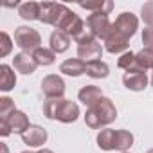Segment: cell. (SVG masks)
Listing matches in <instances>:
<instances>
[{
    "label": "cell",
    "mask_w": 153,
    "mask_h": 153,
    "mask_svg": "<svg viewBox=\"0 0 153 153\" xmlns=\"http://www.w3.org/2000/svg\"><path fill=\"white\" fill-rule=\"evenodd\" d=\"M149 68L153 70V52L142 49V51H139V52L135 54L133 67H131L130 72H144V74H146V70H149Z\"/></svg>",
    "instance_id": "obj_16"
},
{
    "label": "cell",
    "mask_w": 153,
    "mask_h": 153,
    "mask_svg": "<svg viewBox=\"0 0 153 153\" xmlns=\"http://www.w3.org/2000/svg\"><path fill=\"white\" fill-rule=\"evenodd\" d=\"M59 72L70 78H78L81 74H87V63L79 58H72V59H65L59 65Z\"/></svg>",
    "instance_id": "obj_14"
},
{
    "label": "cell",
    "mask_w": 153,
    "mask_h": 153,
    "mask_svg": "<svg viewBox=\"0 0 153 153\" xmlns=\"http://www.w3.org/2000/svg\"><path fill=\"white\" fill-rule=\"evenodd\" d=\"M0 146H2V153H9V149H7V146L2 142V144H0Z\"/></svg>",
    "instance_id": "obj_32"
},
{
    "label": "cell",
    "mask_w": 153,
    "mask_h": 153,
    "mask_svg": "<svg viewBox=\"0 0 153 153\" xmlns=\"http://www.w3.org/2000/svg\"><path fill=\"white\" fill-rule=\"evenodd\" d=\"M15 110L16 108L11 97H0V119H7Z\"/></svg>",
    "instance_id": "obj_26"
},
{
    "label": "cell",
    "mask_w": 153,
    "mask_h": 153,
    "mask_svg": "<svg viewBox=\"0 0 153 153\" xmlns=\"http://www.w3.org/2000/svg\"><path fill=\"white\" fill-rule=\"evenodd\" d=\"M11 49H13V42H11L9 34L6 31H2L0 33V58H6L11 52Z\"/></svg>",
    "instance_id": "obj_27"
},
{
    "label": "cell",
    "mask_w": 153,
    "mask_h": 153,
    "mask_svg": "<svg viewBox=\"0 0 153 153\" xmlns=\"http://www.w3.org/2000/svg\"><path fill=\"white\" fill-rule=\"evenodd\" d=\"M101 97H105V96H103L101 88L96 87V85H87V87H83V88L78 92V99H79L83 105H87L88 108L94 106Z\"/></svg>",
    "instance_id": "obj_15"
},
{
    "label": "cell",
    "mask_w": 153,
    "mask_h": 153,
    "mask_svg": "<svg viewBox=\"0 0 153 153\" xmlns=\"http://www.w3.org/2000/svg\"><path fill=\"white\" fill-rule=\"evenodd\" d=\"M87 27L92 31V34L96 38H101L103 42L106 40V36L112 31V24H110L106 13H90L87 16Z\"/></svg>",
    "instance_id": "obj_6"
},
{
    "label": "cell",
    "mask_w": 153,
    "mask_h": 153,
    "mask_svg": "<svg viewBox=\"0 0 153 153\" xmlns=\"http://www.w3.org/2000/svg\"><path fill=\"white\" fill-rule=\"evenodd\" d=\"M123 83L131 92H142L148 87V76L144 72H124Z\"/></svg>",
    "instance_id": "obj_12"
},
{
    "label": "cell",
    "mask_w": 153,
    "mask_h": 153,
    "mask_svg": "<svg viewBox=\"0 0 153 153\" xmlns=\"http://www.w3.org/2000/svg\"><path fill=\"white\" fill-rule=\"evenodd\" d=\"M117 119V108L108 97H101L94 106H90L85 114V123L92 130H99L103 126H108Z\"/></svg>",
    "instance_id": "obj_1"
},
{
    "label": "cell",
    "mask_w": 153,
    "mask_h": 153,
    "mask_svg": "<svg viewBox=\"0 0 153 153\" xmlns=\"http://www.w3.org/2000/svg\"><path fill=\"white\" fill-rule=\"evenodd\" d=\"M78 117H79V106L74 101H68L63 97H59L56 101V112H54L52 121H59V123L68 124V123H74Z\"/></svg>",
    "instance_id": "obj_7"
},
{
    "label": "cell",
    "mask_w": 153,
    "mask_h": 153,
    "mask_svg": "<svg viewBox=\"0 0 153 153\" xmlns=\"http://www.w3.org/2000/svg\"><path fill=\"white\" fill-rule=\"evenodd\" d=\"M18 15L24 20H40V4L38 2H24L18 7Z\"/></svg>",
    "instance_id": "obj_21"
},
{
    "label": "cell",
    "mask_w": 153,
    "mask_h": 153,
    "mask_svg": "<svg viewBox=\"0 0 153 153\" xmlns=\"http://www.w3.org/2000/svg\"><path fill=\"white\" fill-rule=\"evenodd\" d=\"M6 121H7V124L11 126V131H13V133H20V135L31 126V124H29V117H27L24 112H20V110H15Z\"/></svg>",
    "instance_id": "obj_17"
},
{
    "label": "cell",
    "mask_w": 153,
    "mask_h": 153,
    "mask_svg": "<svg viewBox=\"0 0 153 153\" xmlns=\"http://www.w3.org/2000/svg\"><path fill=\"white\" fill-rule=\"evenodd\" d=\"M68 13V7L63 4H56V2H42L40 4V22L49 24L58 27L61 18Z\"/></svg>",
    "instance_id": "obj_4"
},
{
    "label": "cell",
    "mask_w": 153,
    "mask_h": 153,
    "mask_svg": "<svg viewBox=\"0 0 153 153\" xmlns=\"http://www.w3.org/2000/svg\"><path fill=\"white\" fill-rule=\"evenodd\" d=\"M146 153H153V148H151V149H148V151H146Z\"/></svg>",
    "instance_id": "obj_34"
},
{
    "label": "cell",
    "mask_w": 153,
    "mask_h": 153,
    "mask_svg": "<svg viewBox=\"0 0 153 153\" xmlns=\"http://www.w3.org/2000/svg\"><path fill=\"white\" fill-rule=\"evenodd\" d=\"M22 140L24 144H27L29 148H38L42 144L47 142V130H43L42 126L31 124L24 133H22Z\"/></svg>",
    "instance_id": "obj_10"
},
{
    "label": "cell",
    "mask_w": 153,
    "mask_h": 153,
    "mask_svg": "<svg viewBox=\"0 0 153 153\" xmlns=\"http://www.w3.org/2000/svg\"><path fill=\"white\" fill-rule=\"evenodd\" d=\"M123 153H128V151H123Z\"/></svg>",
    "instance_id": "obj_37"
},
{
    "label": "cell",
    "mask_w": 153,
    "mask_h": 153,
    "mask_svg": "<svg viewBox=\"0 0 153 153\" xmlns=\"http://www.w3.org/2000/svg\"><path fill=\"white\" fill-rule=\"evenodd\" d=\"M133 59H135V54H133V52H124V54L119 58L117 67L123 68V70H126V72H130L131 67H133Z\"/></svg>",
    "instance_id": "obj_28"
},
{
    "label": "cell",
    "mask_w": 153,
    "mask_h": 153,
    "mask_svg": "<svg viewBox=\"0 0 153 153\" xmlns=\"http://www.w3.org/2000/svg\"><path fill=\"white\" fill-rule=\"evenodd\" d=\"M151 85H153V74H151Z\"/></svg>",
    "instance_id": "obj_35"
},
{
    "label": "cell",
    "mask_w": 153,
    "mask_h": 153,
    "mask_svg": "<svg viewBox=\"0 0 153 153\" xmlns=\"http://www.w3.org/2000/svg\"><path fill=\"white\" fill-rule=\"evenodd\" d=\"M103 54V47L97 42V38L92 34V31L87 27V31L79 36L78 40V56L79 59H83L85 63L88 61H97Z\"/></svg>",
    "instance_id": "obj_2"
},
{
    "label": "cell",
    "mask_w": 153,
    "mask_h": 153,
    "mask_svg": "<svg viewBox=\"0 0 153 153\" xmlns=\"http://www.w3.org/2000/svg\"><path fill=\"white\" fill-rule=\"evenodd\" d=\"M128 42H130V40H126L124 36H121L119 33H115V31L112 29L110 34H108L106 40H105V49H106L108 52H112V54L128 52V47H130Z\"/></svg>",
    "instance_id": "obj_13"
},
{
    "label": "cell",
    "mask_w": 153,
    "mask_h": 153,
    "mask_svg": "<svg viewBox=\"0 0 153 153\" xmlns=\"http://www.w3.org/2000/svg\"><path fill=\"white\" fill-rule=\"evenodd\" d=\"M22 153H33V151H22Z\"/></svg>",
    "instance_id": "obj_36"
},
{
    "label": "cell",
    "mask_w": 153,
    "mask_h": 153,
    "mask_svg": "<svg viewBox=\"0 0 153 153\" xmlns=\"http://www.w3.org/2000/svg\"><path fill=\"white\" fill-rule=\"evenodd\" d=\"M42 92L47 99H59L65 94V81L56 74H49L42 79Z\"/></svg>",
    "instance_id": "obj_9"
},
{
    "label": "cell",
    "mask_w": 153,
    "mask_h": 153,
    "mask_svg": "<svg viewBox=\"0 0 153 153\" xmlns=\"http://www.w3.org/2000/svg\"><path fill=\"white\" fill-rule=\"evenodd\" d=\"M114 139H115V130H110V128H105L97 133L96 140H97V146L103 149V151H112L114 149Z\"/></svg>",
    "instance_id": "obj_23"
},
{
    "label": "cell",
    "mask_w": 153,
    "mask_h": 153,
    "mask_svg": "<svg viewBox=\"0 0 153 153\" xmlns=\"http://www.w3.org/2000/svg\"><path fill=\"white\" fill-rule=\"evenodd\" d=\"M15 43L24 51V52H34L40 49V43H42V36L36 29L33 27H27V25H22L15 31Z\"/></svg>",
    "instance_id": "obj_3"
},
{
    "label": "cell",
    "mask_w": 153,
    "mask_h": 153,
    "mask_svg": "<svg viewBox=\"0 0 153 153\" xmlns=\"http://www.w3.org/2000/svg\"><path fill=\"white\" fill-rule=\"evenodd\" d=\"M108 74H110V67L105 61L97 59V61H88L87 63V76H90V78L105 79V78H108Z\"/></svg>",
    "instance_id": "obj_20"
},
{
    "label": "cell",
    "mask_w": 153,
    "mask_h": 153,
    "mask_svg": "<svg viewBox=\"0 0 153 153\" xmlns=\"http://www.w3.org/2000/svg\"><path fill=\"white\" fill-rule=\"evenodd\" d=\"M142 43H144V49L146 51H151L153 52V29L151 27H146L142 31Z\"/></svg>",
    "instance_id": "obj_30"
},
{
    "label": "cell",
    "mask_w": 153,
    "mask_h": 153,
    "mask_svg": "<svg viewBox=\"0 0 153 153\" xmlns=\"http://www.w3.org/2000/svg\"><path fill=\"white\" fill-rule=\"evenodd\" d=\"M36 153H54V151H52V149H45V148H43V149H40V151H36Z\"/></svg>",
    "instance_id": "obj_33"
},
{
    "label": "cell",
    "mask_w": 153,
    "mask_h": 153,
    "mask_svg": "<svg viewBox=\"0 0 153 153\" xmlns=\"http://www.w3.org/2000/svg\"><path fill=\"white\" fill-rule=\"evenodd\" d=\"M49 42H51V49L56 54H61V52H65L70 47V36L67 33H63V31H58V29L51 34Z\"/></svg>",
    "instance_id": "obj_19"
},
{
    "label": "cell",
    "mask_w": 153,
    "mask_h": 153,
    "mask_svg": "<svg viewBox=\"0 0 153 153\" xmlns=\"http://www.w3.org/2000/svg\"><path fill=\"white\" fill-rule=\"evenodd\" d=\"M58 31H63V33H67L70 38H74V40H79V36L87 31V27H85V22L76 15V13H72L70 9H68V13L61 18V22H59V25L56 27Z\"/></svg>",
    "instance_id": "obj_5"
},
{
    "label": "cell",
    "mask_w": 153,
    "mask_h": 153,
    "mask_svg": "<svg viewBox=\"0 0 153 153\" xmlns=\"http://www.w3.org/2000/svg\"><path fill=\"white\" fill-rule=\"evenodd\" d=\"M140 16H142V20H144V24L153 29V2H148V4L142 6Z\"/></svg>",
    "instance_id": "obj_29"
},
{
    "label": "cell",
    "mask_w": 153,
    "mask_h": 153,
    "mask_svg": "<svg viewBox=\"0 0 153 153\" xmlns=\"http://www.w3.org/2000/svg\"><path fill=\"white\" fill-rule=\"evenodd\" d=\"M33 58L36 59L38 65H42V67H49V65H52V63L56 61V52H54L52 49L40 47L38 51L33 52Z\"/></svg>",
    "instance_id": "obj_24"
},
{
    "label": "cell",
    "mask_w": 153,
    "mask_h": 153,
    "mask_svg": "<svg viewBox=\"0 0 153 153\" xmlns=\"http://www.w3.org/2000/svg\"><path fill=\"white\" fill-rule=\"evenodd\" d=\"M13 131H11V126L7 124V121L6 119H0V135L2 137H7V135H11Z\"/></svg>",
    "instance_id": "obj_31"
},
{
    "label": "cell",
    "mask_w": 153,
    "mask_h": 153,
    "mask_svg": "<svg viewBox=\"0 0 153 153\" xmlns=\"http://www.w3.org/2000/svg\"><path fill=\"white\" fill-rule=\"evenodd\" d=\"M133 144V135L128 130H115V139H114V149L126 151Z\"/></svg>",
    "instance_id": "obj_22"
},
{
    "label": "cell",
    "mask_w": 153,
    "mask_h": 153,
    "mask_svg": "<svg viewBox=\"0 0 153 153\" xmlns=\"http://www.w3.org/2000/svg\"><path fill=\"white\" fill-rule=\"evenodd\" d=\"M79 7L88 9L92 13H106V15H110V11L114 9V2H110V0H101V2H83V4H79Z\"/></svg>",
    "instance_id": "obj_25"
},
{
    "label": "cell",
    "mask_w": 153,
    "mask_h": 153,
    "mask_svg": "<svg viewBox=\"0 0 153 153\" xmlns=\"http://www.w3.org/2000/svg\"><path fill=\"white\" fill-rule=\"evenodd\" d=\"M112 29L119 33L121 36H124L126 40H130L139 29V18L133 13H121L115 18V22L112 24Z\"/></svg>",
    "instance_id": "obj_8"
},
{
    "label": "cell",
    "mask_w": 153,
    "mask_h": 153,
    "mask_svg": "<svg viewBox=\"0 0 153 153\" xmlns=\"http://www.w3.org/2000/svg\"><path fill=\"white\" fill-rule=\"evenodd\" d=\"M13 67H15L16 72H22V74L29 76V74H33L36 70L38 63L33 58V54H29V52H18L13 58Z\"/></svg>",
    "instance_id": "obj_11"
},
{
    "label": "cell",
    "mask_w": 153,
    "mask_h": 153,
    "mask_svg": "<svg viewBox=\"0 0 153 153\" xmlns=\"http://www.w3.org/2000/svg\"><path fill=\"white\" fill-rule=\"evenodd\" d=\"M16 85V76L13 72V68L6 63L0 65V90L2 92H9L13 90Z\"/></svg>",
    "instance_id": "obj_18"
}]
</instances>
